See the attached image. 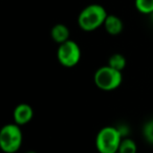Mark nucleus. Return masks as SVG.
I'll return each mask as SVG.
<instances>
[{
  "label": "nucleus",
  "instance_id": "obj_1",
  "mask_svg": "<svg viewBox=\"0 0 153 153\" xmlns=\"http://www.w3.org/2000/svg\"><path fill=\"white\" fill-rule=\"evenodd\" d=\"M107 14L106 10L100 4H90L84 7L78 17V24L80 28L85 32H92L104 25Z\"/></svg>",
  "mask_w": 153,
  "mask_h": 153
},
{
  "label": "nucleus",
  "instance_id": "obj_2",
  "mask_svg": "<svg viewBox=\"0 0 153 153\" xmlns=\"http://www.w3.org/2000/svg\"><path fill=\"white\" fill-rule=\"evenodd\" d=\"M123 136L117 127L107 126L99 131L96 137V146L100 153H117Z\"/></svg>",
  "mask_w": 153,
  "mask_h": 153
},
{
  "label": "nucleus",
  "instance_id": "obj_3",
  "mask_svg": "<svg viewBox=\"0 0 153 153\" xmlns=\"http://www.w3.org/2000/svg\"><path fill=\"white\" fill-rule=\"evenodd\" d=\"M94 80L98 88L105 91H111L120 87L123 81V76L122 71L106 65L100 67L94 72Z\"/></svg>",
  "mask_w": 153,
  "mask_h": 153
},
{
  "label": "nucleus",
  "instance_id": "obj_4",
  "mask_svg": "<svg viewBox=\"0 0 153 153\" xmlns=\"http://www.w3.org/2000/svg\"><path fill=\"white\" fill-rule=\"evenodd\" d=\"M22 144V131L17 124H7L0 130V148L5 153H15Z\"/></svg>",
  "mask_w": 153,
  "mask_h": 153
},
{
  "label": "nucleus",
  "instance_id": "obj_5",
  "mask_svg": "<svg viewBox=\"0 0 153 153\" xmlns=\"http://www.w3.org/2000/svg\"><path fill=\"white\" fill-rule=\"evenodd\" d=\"M58 61L65 67H74L81 59V49L74 41L67 40L59 44L57 51Z\"/></svg>",
  "mask_w": 153,
  "mask_h": 153
},
{
  "label": "nucleus",
  "instance_id": "obj_6",
  "mask_svg": "<svg viewBox=\"0 0 153 153\" xmlns=\"http://www.w3.org/2000/svg\"><path fill=\"white\" fill-rule=\"evenodd\" d=\"M33 115H34V110H33L32 106L25 104V103H22V104L16 106L13 112L14 122L19 126L25 125L28 122L32 121Z\"/></svg>",
  "mask_w": 153,
  "mask_h": 153
},
{
  "label": "nucleus",
  "instance_id": "obj_7",
  "mask_svg": "<svg viewBox=\"0 0 153 153\" xmlns=\"http://www.w3.org/2000/svg\"><path fill=\"white\" fill-rule=\"evenodd\" d=\"M104 27L106 32L111 36L120 35L123 30V21L115 15H108L104 22Z\"/></svg>",
  "mask_w": 153,
  "mask_h": 153
},
{
  "label": "nucleus",
  "instance_id": "obj_8",
  "mask_svg": "<svg viewBox=\"0 0 153 153\" xmlns=\"http://www.w3.org/2000/svg\"><path fill=\"white\" fill-rule=\"evenodd\" d=\"M51 37L53 38V40L55 42L62 44V43L66 42L67 40H69V30L65 24L58 23L56 25L53 26L51 30Z\"/></svg>",
  "mask_w": 153,
  "mask_h": 153
},
{
  "label": "nucleus",
  "instance_id": "obj_9",
  "mask_svg": "<svg viewBox=\"0 0 153 153\" xmlns=\"http://www.w3.org/2000/svg\"><path fill=\"white\" fill-rule=\"evenodd\" d=\"M126 64H127L126 58L121 53H113L108 60V65L120 71H122L125 68Z\"/></svg>",
  "mask_w": 153,
  "mask_h": 153
},
{
  "label": "nucleus",
  "instance_id": "obj_10",
  "mask_svg": "<svg viewBox=\"0 0 153 153\" xmlns=\"http://www.w3.org/2000/svg\"><path fill=\"white\" fill-rule=\"evenodd\" d=\"M136 144L133 140L129 137H124L119 148L120 153H136Z\"/></svg>",
  "mask_w": 153,
  "mask_h": 153
},
{
  "label": "nucleus",
  "instance_id": "obj_11",
  "mask_svg": "<svg viewBox=\"0 0 153 153\" xmlns=\"http://www.w3.org/2000/svg\"><path fill=\"white\" fill-rule=\"evenodd\" d=\"M135 7L140 13L149 15L153 13V0H135Z\"/></svg>",
  "mask_w": 153,
  "mask_h": 153
},
{
  "label": "nucleus",
  "instance_id": "obj_12",
  "mask_svg": "<svg viewBox=\"0 0 153 153\" xmlns=\"http://www.w3.org/2000/svg\"><path fill=\"white\" fill-rule=\"evenodd\" d=\"M143 133L144 136L149 143L153 144V120H150L145 124L144 128H143Z\"/></svg>",
  "mask_w": 153,
  "mask_h": 153
},
{
  "label": "nucleus",
  "instance_id": "obj_13",
  "mask_svg": "<svg viewBox=\"0 0 153 153\" xmlns=\"http://www.w3.org/2000/svg\"><path fill=\"white\" fill-rule=\"evenodd\" d=\"M117 129H119L120 133L122 134L123 138L125 137V136H127L128 134H129V129H128L127 126H120V127H117Z\"/></svg>",
  "mask_w": 153,
  "mask_h": 153
},
{
  "label": "nucleus",
  "instance_id": "obj_14",
  "mask_svg": "<svg viewBox=\"0 0 153 153\" xmlns=\"http://www.w3.org/2000/svg\"><path fill=\"white\" fill-rule=\"evenodd\" d=\"M26 153H37V152H35V151H27Z\"/></svg>",
  "mask_w": 153,
  "mask_h": 153
},
{
  "label": "nucleus",
  "instance_id": "obj_15",
  "mask_svg": "<svg viewBox=\"0 0 153 153\" xmlns=\"http://www.w3.org/2000/svg\"><path fill=\"white\" fill-rule=\"evenodd\" d=\"M151 15H152V17H153V13H152V14H151Z\"/></svg>",
  "mask_w": 153,
  "mask_h": 153
},
{
  "label": "nucleus",
  "instance_id": "obj_16",
  "mask_svg": "<svg viewBox=\"0 0 153 153\" xmlns=\"http://www.w3.org/2000/svg\"><path fill=\"white\" fill-rule=\"evenodd\" d=\"M117 153H120V152H119V151H117Z\"/></svg>",
  "mask_w": 153,
  "mask_h": 153
}]
</instances>
